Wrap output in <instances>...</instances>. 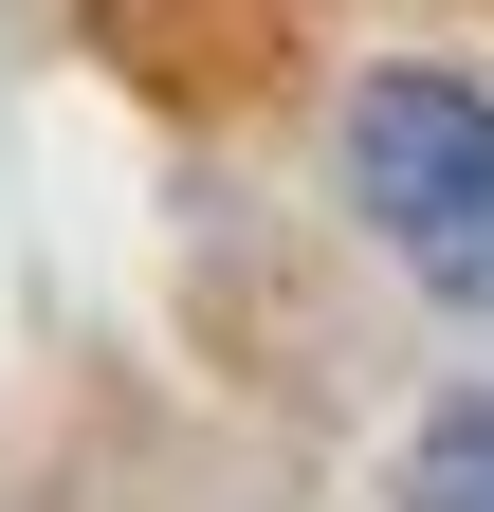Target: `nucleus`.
Returning a JSON list of instances; mask_svg holds the SVG:
<instances>
[{
  "instance_id": "obj_1",
  "label": "nucleus",
  "mask_w": 494,
  "mask_h": 512,
  "mask_svg": "<svg viewBox=\"0 0 494 512\" xmlns=\"http://www.w3.org/2000/svg\"><path fill=\"white\" fill-rule=\"evenodd\" d=\"M348 202L440 311H494V92L476 74H366L348 92Z\"/></svg>"
},
{
  "instance_id": "obj_2",
  "label": "nucleus",
  "mask_w": 494,
  "mask_h": 512,
  "mask_svg": "<svg viewBox=\"0 0 494 512\" xmlns=\"http://www.w3.org/2000/svg\"><path fill=\"white\" fill-rule=\"evenodd\" d=\"M403 512H494V403H440V421H421Z\"/></svg>"
}]
</instances>
